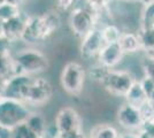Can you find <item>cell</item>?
Here are the masks:
<instances>
[{
	"label": "cell",
	"instance_id": "cb8c5ba5",
	"mask_svg": "<svg viewBox=\"0 0 154 138\" xmlns=\"http://www.w3.org/2000/svg\"><path fill=\"white\" fill-rule=\"evenodd\" d=\"M140 68L143 76L154 79V54L144 53L140 59Z\"/></svg>",
	"mask_w": 154,
	"mask_h": 138
},
{
	"label": "cell",
	"instance_id": "277c9868",
	"mask_svg": "<svg viewBox=\"0 0 154 138\" xmlns=\"http://www.w3.org/2000/svg\"><path fill=\"white\" fill-rule=\"evenodd\" d=\"M137 78L124 69H109L101 86L110 96L117 98H124Z\"/></svg>",
	"mask_w": 154,
	"mask_h": 138
},
{
	"label": "cell",
	"instance_id": "ab89813d",
	"mask_svg": "<svg viewBox=\"0 0 154 138\" xmlns=\"http://www.w3.org/2000/svg\"><path fill=\"white\" fill-rule=\"evenodd\" d=\"M152 1H154V0H143V5L144 4H148V2H152Z\"/></svg>",
	"mask_w": 154,
	"mask_h": 138
},
{
	"label": "cell",
	"instance_id": "5b68a950",
	"mask_svg": "<svg viewBox=\"0 0 154 138\" xmlns=\"http://www.w3.org/2000/svg\"><path fill=\"white\" fill-rule=\"evenodd\" d=\"M100 15L81 7L74 6L68 13V26L77 38H83L93 28L98 26Z\"/></svg>",
	"mask_w": 154,
	"mask_h": 138
},
{
	"label": "cell",
	"instance_id": "603a6c76",
	"mask_svg": "<svg viewBox=\"0 0 154 138\" xmlns=\"http://www.w3.org/2000/svg\"><path fill=\"white\" fill-rule=\"evenodd\" d=\"M108 70H109L108 68H106V67L101 66L100 63L96 62L94 65H92V66L86 70V75H88V77H89L91 81H93V82H96V83L101 85V83H103V81L105 79V77H106Z\"/></svg>",
	"mask_w": 154,
	"mask_h": 138
},
{
	"label": "cell",
	"instance_id": "e0dca14e",
	"mask_svg": "<svg viewBox=\"0 0 154 138\" xmlns=\"http://www.w3.org/2000/svg\"><path fill=\"white\" fill-rule=\"evenodd\" d=\"M120 131L115 125L110 123H98L90 130L89 138H119Z\"/></svg>",
	"mask_w": 154,
	"mask_h": 138
},
{
	"label": "cell",
	"instance_id": "ffe728a7",
	"mask_svg": "<svg viewBox=\"0 0 154 138\" xmlns=\"http://www.w3.org/2000/svg\"><path fill=\"white\" fill-rule=\"evenodd\" d=\"M137 32L140 39L141 52L154 54V26L147 29H138Z\"/></svg>",
	"mask_w": 154,
	"mask_h": 138
},
{
	"label": "cell",
	"instance_id": "7402d4cb",
	"mask_svg": "<svg viewBox=\"0 0 154 138\" xmlns=\"http://www.w3.org/2000/svg\"><path fill=\"white\" fill-rule=\"evenodd\" d=\"M152 26H154V1L141 5L138 29H147Z\"/></svg>",
	"mask_w": 154,
	"mask_h": 138
},
{
	"label": "cell",
	"instance_id": "836d02e7",
	"mask_svg": "<svg viewBox=\"0 0 154 138\" xmlns=\"http://www.w3.org/2000/svg\"><path fill=\"white\" fill-rule=\"evenodd\" d=\"M28 0H6V2L11 4V5H14V6H17L20 8H22V6L26 4Z\"/></svg>",
	"mask_w": 154,
	"mask_h": 138
},
{
	"label": "cell",
	"instance_id": "ba28073f",
	"mask_svg": "<svg viewBox=\"0 0 154 138\" xmlns=\"http://www.w3.org/2000/svg\"><path fill=\"white\" fill-rule=\"evenodd\" d=\"M79 41V54L84 60L91 61V60H96L99 55V53L101 51L105 41L101 36L100 28L96 26L91 30L90 32H88L83 38H81Z\"/></svg>",
	"mask_w": 154,
	"mask_h": 138
},
{
	"label": "cell",
	"instance_id": "f1b7e54d",
	"mask_svg": "<svg viewBox=\"0 0 154 138\" xmlns=\"http://www.w3.org/2000/svg\"><path fill=\"white\" fill-rule=\"evenodd\" d=\"M42 138H59L60 137V131L58 130L55 123H47L44 129L43 133L40 135Z\"/></svg>",
	"mask_w": 154,
	"mask_h": 138
},
{
	"label": "cell",
	"instance_id": "1f68e13d",
	"mask_svg": "<svg viewBox=\"0 0 154 138\" xmlns=\"http://www.w3.org/2000/svg\"><path fill=\"white\" fill-rule=\"evenodd\" d=\"M60 136H61V138H86V136L84 135L83 130L82 131L68 132V133H61Z\"/></svg>",
	"mask_w": 154,
	"mask_h": 138
},
{
	"label": "cell",
	"instance_id": "2e32d148",
	"mask_svg": "<svg viewBox=\"0 0 154 138\" xmlns=\"http://www.w3.org/2000/svg\"><path fill=\"white\" fill-rule=\"evenodd\" d=\"M148 100L149 99H148L147 94L145 93V91L143 90L140 83H139V79H137L134 83V85L131 86V89L127 93V96L124 97V101L130 104L131 106H135L136 108H139Z\"/></svg>",
	"mask_w": 154,
	"mask_h": 138
},
{
	"label": "cell",
	"instance_id": "44dd1931",
	"mask_svg": "<svg viewBox=\"0 0 154 138\" xmlns=\"http://www.w3.org/2000/svg\"><path fill=\"white\" fill-rule=\"evenodd\" d=\"M14 75H15V69H14L12 57L0 59V97H1V93H2L6 82Z\"/></svg>",
	"mask_w": 154,
	"mask_h": 138
},
{
	"label": "cell",
	"instance_id": "6da1fadb",
	"mask_svg": "<svg viewBox=\"0 0 154 138\" xmlns=\"http://www.w3.org/2000/svg\"><path fill=\"white\" fill-rule=\"evenodd\" d=\"M15 75L40 76L50 68V60L43 51L35 46H24L12 54Z\"/></svg>",
	"mask_w": 154,
	"mask_h": 138
},
{
	"label": "cell",
	"instance_id": "e575fe53",
	"mask_svg": "<svg viewBox=\"0 0 154 138\" xmlns=\"http://www.w3.org/2000/svg\"><path fill=\"white\" fill-rule=\"evenodd\" d=\"M119 1L129 5H143V0H119Z\"/></svg>",
	"mask_w": 154,
	"mask_h": 138
},
{
	"label": "cell",
	"instance_id": "d6986e66",
	"mask_svg": "<svg viewBox=\"0 0 154 138\" xmlns=\"http://www.w3.org/2000/svg\"><path fill=\"white\" fill-rule=\"evenodd\" d=\"M24 123H26V127H28L33 133H36L38 137H40V135L43 133L46 124H47L45 116H44L42 113L33 112V111H31L30 115L28 116V118H26V121Z\"/></svg>",
	"mask_w": 154,
	"mask_h": 138
},
{
	"label": "cell",
	"instance_id": "8d00e7d4",
	"mask_svg": "<svg viewBox=\"0 0 154 138\" xmlns=\"http://www.w3.org/2000/svg\"><path fill=\"white\" fill-rule=\"evenodd\" d=\"M96 1L100 6H106V5H108L110 1H113V0H96Z\"/></svg>",
	"mask_w": 154,
	"mask_h": 138
},
{
	"label": "cell",
	"instance_id": "d590c367",
	"mask_svg": "<svg viewBox=\"0 0 154 138\" xmlns=\"http://www.w3.org/2000/svg\"><path fill=\"white\" fill-rule=\"evenodd\" d=\"M138 135H139V138H153L151 135H148L147 132L143 131V130H139V131H138Z\"/></svg>",
	"mask_w": 154,
	"mask_h": 138
},
{
	"label": "cell",
	"instance_id": "d6a6232c",
	"mask_svg": "<svg viewBox=\"0 0 154 138\" xmlns=\"http://www.w3.org/2000/svg\"><path fill=\"white\" fill-rule=\"evenodd\" d=\"M119 138H139L138 131H123L120 132Z\"/></svg>",
	"mask_w": 154,
	"mask_h": 138
},
{
	"label": "cell",
	"instance_id": "d4e9b609",
	"mask_svg": "<svg viewBox=\"0 0 154 138\" xmlns=\"http://www.w3.org/2000/svg\"><path fill=\"white\" fill-rule=\"evenodd\" d=\"M21 12H22V8L11 5L8 2H5L4 5L0 6V20L2 22H6V21L17 16Z\"/></svg>",
	"mask_w": 154,
	"mask_h": 138
},
{
	"label": "cell",
	"instance_id": "7a4b0ae2",
	"mask_svg": "<svg viewBox=\"0 0 154 138\" xmlns=\"http://www.w3.org/2000/svg\"><path fill=\"white\" fill-rule=\"evenodd\" d=\"M88 78L86 69L76 60H70L64 63L60 72V85L67 94L79 97L82 94Z\"/></svg>",
	"mask_w": 154,
	"mask_h": 138
},
{
	"label": "cell",
	"instance_id": "ac0fdd59",
	"mask_svg": "<svg viewBox=\"0 0 154 138\" xmlns=\"http://www.w3.org/2000/svg\"><path fill=\"white\" fill-rule=\"evenodd\" d=\"M99 28H100L101 36H103L105 44L117 43L120 37H121V33L123 31V29L121 26L119 24H116V23H113V22L106 23V24L99 26Z\"/></svg>",
	"mask_w": 154,
	"mask_h": 138
},
{
	"label": "cell",
	"instance_id": "9a60e30c",
	"mask_svg": "<svg viewBox=\"0 0 154 138\" xmlns=\"http://www.w3.org/2000/svg\"><path fill=\"white\" fill-rule=\"evenodd\" d=\"M117 44L120 45L124 55H134L141 52L140 39L137 30H123Z\"/></svg>",
	"mask_w": 154,
	"mask_h": 138
},
{
	"label": "cell",
	"instance_id": "74e56055",
	"mask_svg": "<svg viewBox=\"0 0 154 138\" xmlns=\"http://www.w3.org/2000/svg\"><path fill=\"white\" fill-rule=\"evenodd\" d=\"M4 36V22L0 20V37Z\"/></svg>",
	"mask_w": 154,
	"mask_h": 138
},
{
	"label": "cell",
	"instance_id": "60d3db41",
	"mask_svg": "<svg viewBox=\"0 0 154 138\" xmlns=\"http://www.w3.org/2000/svg\"><path fill=\"white\" fill-rule=\"evenodd\" d=\"M5 2H6V0H0V6H1V5H4Z\"/></svg>",
	"mask_w": 154,
	"mask_h": 138
},
{
	"label": "cell",
	"instance_id": "5bb4252c",
	"mask_svg": "<svg viewBox=\"0 0 154 138\" xmlns=\"http://www.w3.org/2000/svg\"><path fill=\"white\" fill-rule=\"evenodd\" d=\"M40 15V21H42V26H43V36L44 40L50 38L54 33L61 28L62 24V17L58 9H47L44 13L39 14Z\"/></svg>",
	"mask_w": 154,
	"mask_h": 138
},
{
	"label": "cell",
	"instance_id": "30bf717a",
	"mask_svg": "<svg viewBox=\"0 0 154 138\" xmlns=\"http://www.w3.org/2000/svg\"><path fill=\"white\" fill-rule=\"evenodd\" d=\"M31 79L32 76H28V75H14V76H12L4 86L1 97L24 101L26 92H28V87L31 83Z\"/></svg>",
	"mask_w": 154,
	"mask_h": 138
},
{
	"label": "cell",
	"instance_id": "4dcf8cb0",
	"mask_svg": "<svg viewBox=\"0 0 154 138\" xmlns=\"http://www.w3.org/2000/svg\"><path fill=\"white\" fill-rule=\"evenodd\" d=\"M139 83H140L143 90H144L145 93L147 94L148 99H149V96H151V94H152V92L154 91V79L143 76V77L139 79Z\"/></svg>",
	"mask_w": 154,
	"mask_h": 138
},
{
	"label": "cell",
	"instance_id": "8992f818",
	"mask_svg": "<svg viewBox=\"0 0 154 138\" xmlns=\"http://www.w3.org/2000/svg\"><path fill=\"white\" fill-rule=\"evenodd\" d=\"M53 93L54 89L50 79L43 76H35L28 87L24 103L30 107H42L51 100Z\"/></svg>",
	"mask_w": 154,
	"mask_h": 138
},
{
	"label": "cell",
	"instance_id": "f35d334b",
	"mask_svg": "<svg viewBox=\"0 0 154 138\" xmlns=\"http://www.w3.org/2000/svg\"><path fill=\"white\" fill-rule=\"evenodd\" d=\"M149 101H151V103L153 104V106H154V91L152 92V94L149 96Z\"/></svg>",
	"mask_w": 154,
	"mask_h": 138
},
{
	"label": "cell",
	"instance_id": "83f0119b",
	"mask_svg": "<svg viewBox=\"0 0 154 138\" xmlns=\"http://www.w3.org/2000/svg\"><path fill=\"white\" fill-rule=\"evenodd\" d=\"M14 45L11 40H8L5 37H0V59H5V58H9L12 57L14 52Z\"/></svg>",
	"mask_w": 154,
	"mask_h": 138
},
{
	"label": "cell",
	"instance_id": "4fadbf2b",
	"mask_svg": "<svg viewBox=\"0 0 154 138\" xmlns=\"http://www.w3.org/2000/svg\"><path fill=\"white\" fill-rule=\"evenodd\" d=\"M28 16H29V14L22 11L17 16L4 22V36L8 40H11L13 44L21 41Z\"/></svg>",
	"mask_w": 154,
	"mask_h": 138
},
{
	"label": "cell",
	"instance_id": "f546056e",
	"mask_svg": "<svg viewBox=\"0 0 154 138\" xmlns=\"http://www.w3.org/2000/svg\"><path fill=\"white\" fill-rule=\"evenodd\" d=\"M75 5V0H55V9L59 12L69 13Z\"/></svg>",
	"mask_w": 154,
	"mask_h": 138
},
{
	"label": "cell",
	"instance_id": "4316f807",
	"mask_svg": "<svg viewBox=\"0 0 154 138\" xmlns=\"http://www.w3.org/2000/svg\"><path fill=\"white\" fill-rule=\"evenodd\" d=\"M139 113L143 118V122L146 123V122H153L154 121V106L153 104L148 100L146 101L143 106H140L139 108Z\"/></svg>",
	"mask_w": 154,
	"mask_h": 138
},
{
	"label": "cell",
	"instance_id": "3957f363",
	"mask_svg": "<svg viewBox=\"0 0 154 138\" xmlns=\"http://www.w3.org/2000/svg\"><path fill=\"white\" fill-rule=\"evenodd\" d=\"M31 113L30 106L24 101L0 98V125L8 129L23 124Z\"/></svg>",
	"mask_w": 154,
	"mask_h": 138
},
{
	"label": "cell",
	"instance_id": "7c38bea8",
	"mask_svg": "<svg viewBox=\"0 0 154 138\" xmlns=\"http://www.w3.org/2000/svg\"><path fill=\"white\" fill-rule=\"evenodd\" d=\"M124 57L125 55L117 43L105 44V46L101 48V51L97 58L96 62L100 63L101 66L106 67L108 69H115L116 67L122 62Z\"/></svg>",
	"mask_w": 154,
	"mask_h": 138
},
{
	"label": "cell",
	"instance_id": "b9f144b4",
	"mask_svg": "<svg viewBox=\"0 0 154 138\" xmlns=\"http://www.w3.org/2000/svg\"><path fill=\"white\" fill-rule=\"evenodd\" d=\"M38 138H42V137H38Z\"/></svg>",
	"mask_w": 154,
	"mask_h": 138
},
{
	"label": "cell",
	"instance_id": "484cf974",
	"mask_svg": "<svg viewBox=\"0 0 154 138\" xmlns=\"http://www.w3.org/2000/svg\"><path fill=\"white\" fill-rule=\"evenodd\" d=\"M12 138H38V136L33 133L26 123H23L12 129Z\"/></svg>",
	"mask_w": 154,
	"mask_h": 138
},
{
	"label": "cell",
	"instance_id": "8fae6325",
	"mask_svg": "<svg viewBox=\"0 0 154 138\" xmlns=\"http://www.w3.org/2000/svg\"><path fill=\"white\" fill-rule=\"evenodd\" d=\"M44 40L43 26L39 14L29 15L26 23V28L21 38V43L26 46H35L39 41Z\"/></svg>",
	"mask_w": 154,
	"mask_h": 138
},
{
	"label": "cell",
	"instance_id": "9c48e42d",
	"mask_svg": "<svg viewBox=\"0 0 154 138\" xmlns=\"http://www.w3.org/2000/svg\"><path fill=\"white\" fill-rule=\"evenodd\" d=\"M116 121L124 131H139L144 124L139 109L125 101L116 112Z\"/></svg>",
	"mask_w": 154,
	"mask_h": 138
},
{
	"label": "cell",
	"instance_id": "52a82bcc",
	"mask_svg": "<svg viewBox=\"0 0 154 138\" xmlns=\"http://www.w3.org/2000/svg\"><path fill=\"white\" fill-rule=\"evenodd\" d=\"M54 123L60 131V135L83 130L82 116L74 107L70 106H63L59 109L54 118Z\"/></svg>",
	"mask_w": 154,
	"mask_h": 138
}]
</instances>
